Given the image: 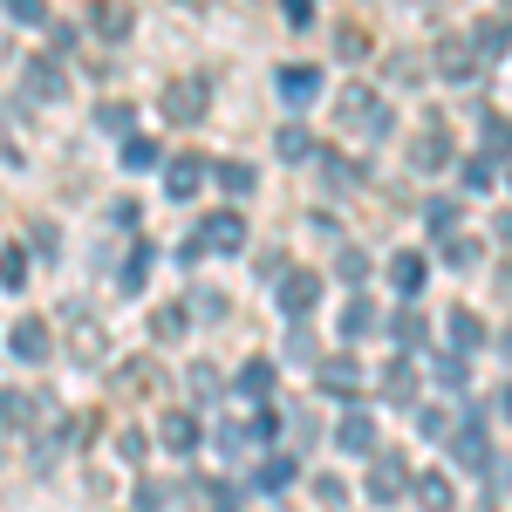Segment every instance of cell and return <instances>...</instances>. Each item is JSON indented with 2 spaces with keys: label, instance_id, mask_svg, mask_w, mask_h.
Wrapping results in <instances>:
<instances>
[{
  "label": "cell",
  "instance_id": "cell-30",
  "mask_svg": "<svg viewBox=\"0 0 512 512\" xmlns=\"http://www.w3.org/2000/svg\"><path fill=\"white\" fill-rule=\"evenodd\" d=\"M280 158H287V164H308V158H315V137H308L301 123H287V130H280Z\"/></svg>",
  "mask_w": 512,
  "mask_h": 512
},
{
  "label": "cell",
  "instance_id": "cell-42",
  "mask_svg": "<svg viewBox=\"0 0 512 512\" xmlns=\"http://www.w3.org/2000/svg\"><path fill=\"white\" fill-rule=\"evenodd\" d=\"M151 328H158V335H185V308H178V301H171V308H158V315H151Z\"/></svg>",
  "mask_w": 512,
  "mask_h": 512
},
{
  "label": "cell",
  "instance_id": "cell-27",
  "mask_svg": "<svg viewBox=\"0 0 512 512\" xmlns=\"http://www.w3.org/2000/svg\"><path fill=\"white\" fill-rule=\"evenodd\" d=\"M424 219H431L437 246H444V239H458V198H431V205H424Z\"/></svg>",
  "mask_w": 512,
  "mask_h": 512
},
{
  "label": "cell",
  "instance_id": "cell-51",
  "mask_svg": "<svg viewBox=\"0 0 512 512\" xmlns=\"http://www.w3.org/2000/svg\"><path fill=\"white\" fill-rule=\"evenodd\" d=\"M499 294H506V301H512V267H499Z\"/></svg>",
  "mask_w": 512,
  "mask_h": 512
},
{
  "label": "cell",
  "instance_id": "cell-37",
  "mask_svg": "<svg viewBox=\"0 0 512 512\" xmlns=\"http://www.w3.org/2000/svg\"><path fill=\"white\" fill-rule=\"evenodd\" d=\"M144 274H151V246H137V253H130V267H123V294H137Z\"/></svg>",
  "mask_w": 512,
  "mask_h": 512
},
{
  "label": "cell",
  "instance_id": "cell-50",
  "mask_svg": "<svg viewBox=\"0 0 512 512\" xmlns=\"http://www.w3.org/2000/svg\"><path fill=\"white\" fill-rule=\"evenodd\" d=\"M492 226H499V239H512V212H499V219H492Z\"/></svg>",
  "mask_w": 512,
  "mask_h": 512
},
{
  "label": "cell",
  "instance_id": "cell-34",
  "mask_svg": "<svg viewBox=\"0 0 512 512\" xmlns=\"http://www.w3.org/2000/svg\"><path fill=\"white\" fill-rule=\"evenodd\" d=\"M390 342H396V349H417V342H424V321H417L410 308H403V315L390 321Z\"/></svg>",
  "mask_w": 512,
  "mask_h": 512
},
{
  "label": "cell",
  "instance_id": "cell-11",
  "mask_svg": "<svg viewBox=\"0 0 512 512\" xmlns=\"http://www.w3.org/2000/svg\"><path fill=\"white\" fill-rule=\"evenodd\" d=\"M410 164H417V171H437V164H451V130H444V123H431V130L410 144Z\"/></svg>",
  "mask_w": 512,
  "mask_h": 512
},
{
  "label": "cell",
  "instance_id": "cell-19",
  "mask_svg": "<svg viewBox=\"0 0 512 512\" xmlns=\"http://www.w3.org/2000/svg\"><path fill=\"white\" fill-rule=\"evenodd\" d=\"M403 458H376V465H369V499H383V506H390L396 492H403Z\"/></svg>",
  "mask_w": 512,
  "mask_h": 512
},
{
  "label": "cell",
  "instance_id": "cell-41",
  "mask_svg": "<svg viewBox=\"0 0 512 512\" xmlns=\"http://www.w3.org/2000/svg\"><path fill=\"white\" fill-rule=\"evenodd\" d=\"M7 14H14V21H21V28H48V7H41V0H14V7H7Z\"/></svg>",
  "mask_w": 512,
  "mask_h": 512
},
{
  "label": "cell",
  "instance_id": "cell-5",
  "mask_svg": "<svg viewBox=\"0 0 512 512\" xmlns=\"http://www.w3.org/2000/svg\"><path fill=\"white\" fill-rule=\"evenodd\" d=\"M274 294H280V308L301 321V315L321 301V274H308V267H287V280H274Z\"/></svg>",
  "mask_w": 512,
  "mask_h": 512
},
{
  "label": "cell",
  "instance_id": "cell-39",
  "mask_svg": "<svg viewBox=\"0 0 512 512\" xmlns=\"http://www.w3.org/2000/svg\"><path fill=\"white\" fill-rule=\"evenodd\" d=\"M144 451H151L144 431H117V458H123V465H144Z\"/></svg>",
  "mask_w": 512,
  "mask_h": 512
},
{
  "label": "cell",
  "instance_id": "cell-18",
  "mask_svg": "<svg viewBox=\"0 0 512 512\" xmlns=\"http://www.w3.org/2000/svg\"><path fill=\"white\" fill-rule=\"evenodd\" d=\"M451 458H458V465H472V472H492V451H485V431H478V424H465V431L451 437Z\"/></svg>",
  "mask_w": 512,
  "mask_h": 512
},
{
  "label": "cell",
  "instance_id": "cell-22",
  "mask_svg": "<svg viewBox=\"0 0 512 512\" xmlns=\"http://www.w3.org/2000/svg\"><path fill=\"white\" fill-rule=\"evenodd\" d=\"M239 390L253 396V403H267V390H274V362H267V355H253V362L239 369Z\"/></svg>",
  "mask_w": 512,
  "mask_h": 512
},
{
  "label": "cell",
  "instance_id": "cell-20",
  "mask_svg": "<svg viewBox=\"0 0 512 512\" xmlns=\"http://www.w3.org/2000/svg\"><path fill=\"white\" fill-rule=\"evenodd\" d=\"M164 444H171V458L198 451V417L192 410H171V417H164Z\"/></svg>",
  "mask_w": 512,
  "mask_h": 512
},
{
  "label": "cell",
  "instance_id": "cell-43",
  "mask_svg": "<svg viewBox=\"0 0 512 512\" xmlns=\"http://www.w3.org/2000/svg\"><path fill=\"white\" fill-rule=\"evenodd\" d=\"M315 499H321V506H342V499H349V485H342V478H328V472H321V478H315Z\"/></svg>",
  "mask_w": 512,
  "mask_h": 512
},
{
  "label": "cell",
  "instance_id": "cell-16",
  "mask_svg": "<svg viewBox=\"0 0 512 512\" xmlns=\"http://www.w3.org/2000/svg\"><path fill=\"white\" fill-rule=\"evenodd\" d=\"M417 506L424 512H451L458 506V485H451L444 472H417Z\"/></svg>",
  "mask_w": 512,
  "mask_h": 512
},
{
  "label": "cell",
  "instance_id": "cell-2",
  "mask_svg": "<svg viewBox=\"0 0 512 512\" xmlns=\"http://www.w3.org/2000/svg\"><path fill=\"white\" fill-rule=\"evenodd\" d=\"M335 123L355 130V137H383V96H376L369 82H349V89L335 96Z\"/></svg>",
  "mask_w": 512,
  "mask_h": 512
},
{
  "label": "cell",
  "instance_id": "cell-9",
  "mask_svg": "<svg viewBox=\"0 0 512 512\" xmlns=\"http://www.w3.org/2000/svg\"><path fill=\"white\" fill-rule=\"evenodd\" d=\"M321 390H328V396H362V362H355V355L321 362Z\"/></svg>",
  "mask_w": 512,
  "mask_h": 512
},
{
  "label": "cell",
  "instance_id": "cell-45",
  "mask_svg": "<svg viewBox=\"0 0 512 512\" xmlns=\"http://www.w3.org/2000/svg\"><path fill=\"white\" fill-rule=\"evenodd\" d=\"M96 123H103V130H130V103H103Z\"/></svg>",
  "mask_w": 512,
  "mask_h": 512
},
{
  "label": "cell",
  "instance_id": "cell-17",
  "mask_svg": "<svg viewBox=\"0 0 512 512\" xmlns=\"http://www.w3.org/2000/svg\"><path fill=\"white\" fill-rule=\"evenodd\" d=\"M41 410H48V403H41L35 390H0V424H14V431H21V424H35Z\"/></svg>",
  "mask_w": 512,
  "mask_h": 512
},
{
  "label": "cell",
  "instance_id": "cell-21",
  "mask_svg": "<svg viewBox=\"0 0 512 512\" xmlns=\"http://www.w3.org/2000/svg\"><path fill=\"white\" fill-rule=\"evenodd\" d=\"M130 21H137V14H130V7H117V0H103V7L89 14V28H96V35H110V41L130 35Z\"/></svg>",
  "mask_w": 512,
  "mask_h": 512
},
{
  "label": "cell",
  "instance_id": "cell-26",
  "mask_svg": "<svg viewBox=\"0 0 512 512\" xmlns=\"http://www.w3.org/2000/svg\"><path fill=\"white\" fill-rule=\"evenodd\" d=\"M321 178H328V185H335V192H355V185H362V164L335 158V151H321Z\"/></svg>",
  "mask_w": 512,
  "mask_h": 512
},
{
  "label": "cell",
  "instance_id": "cell-3",
  "mask_svg": "<svg viewBox=\"0 0 512 512\" xmlns=\"http://www.w3.org/2000/svg\"><path fill=\"white\" fill-rule=\"evenodd\" d=\"M62 328H69V355L76 362H103V321L89 315V301H69L62 308Z\"/></svg>",
  "mask_w": 512,
  "mask_h": 512
},
{
  "label": "cell",
  "instance_id": "cell-1",
  "mask_svg": "<svg viewBox=\"0 0 512 512\" xmlns=\"http://www.w3.org/2000/svg\"><path fill=\"white\" fill-rule=\"evenodd\" d=\"M239 246H246V219H239V212H212V219H198V233L178 246V260L198 267L205 253H239Z\"/></svg>",
  "mask_w": 512,
  "mask_h": 512
},
{
  "label": "cell",
  "instance_id": "cell-25",
  "mask_svg": "<svg viewBox=\"0 0 512 512\" xmlns=\"http://www.w3.org/2000/svg\"><path fill=\"white\" fill-rule=\"evenodd\" d=\"M294 472H301L294 458H260V472H253V485H260V492H287V485H294Z\"/></svg>",
  "mask_w": 512,
  "mask_h": 512
},
{
  "label": "cell",
  "instance_id": "cell-12",
  "mask_svg": "<svg viewBox=\"0 0 512 512\" xmlns=\"http://www.w3.org/2000/svg\"><path fill=\"white\" fill-rule=\"evenodd\" d=\"M205 171H212V164L192 158V151H185V158H171V171H164V192H171V198H192L198 185H205Z\"/></svg>",
  "mask_w": 512,
  "mask_h": 512
},
{
  "label": "cell",
  "instance_id": "cell-49",
  "mask_svg": "<svg viewBox=\"0 0 512 512\" xmlns=\"http://www.w3.org/2000/svg\"><path fill=\"white\" fill-rule=\"evenodd\" d=\"M437 376H444V390H465V362L451 355V362H437Z\"/></svg>",
  "mask_w": 512,
  "mask_h": 512
},
{
  "label": "cell",
  "instance_id": "cell-40",
  "mask_svg": "<svg viewBox=\"0 0 512 512\" xmlns=\"http://www.w3.org/2000/svg\"><path fill=\"white\" fill-rule=\"evenodd\" d=\"M171 506V492H164L158 478H144V485H137V512H164Z\"/></svg>",
  "mask_w": 512,
  "mask_h": 512
},
{
  "label": "cell",
  "instance_id": "cell-33",
  "mask_svg": "<svg viewBox=\"0 0 512 512\" xmlns=\"http://www.w3.org/2000/svg\"><path fill=\"white\" fill-rule=\"evenodd\" d=\"M212 178H219V185H226V192H233V198H246V192H253V185H260V178H253L246 164H212Z\"/></svg>",
  "mask_w": 512,
  "mask_h": 512
},
{
  "label": "cell",
  "instance_id": "cell-38",
  "mask_svg": "<svg viewBox=\"0 0 512 512\" xmlns=\"http://www.w3.org/2000/svg\"><path fill=\"white\" fill-rule=\"evenodd\" d=\"M335 267H342V280H362V274H369V253H362V246H342Z\"/></svg>",
  "mask_w": 512,
  "mask_h": 512
},
{
  "label": "cell",
  "instance_id": "cell-52",
  "mask_svg": "<svg viewBox=\"0 0 512 512\" xmlns=\"http://www.w3.org/2000/svg\"><path fill=\"white\" fill-rule=\"evenodd\" d=\"M499 349H506V362H512V328H506V335H499Z\"/></svg>",
  "mask_w": 512,
  "mask_h": 512
},
{
  "label": "cell",
  "instance_id": "cell-32",
  "mask_svg": "<svg viewBox=\"0 0 512 512\" xmlns=\"http://www.w3.org/2000/svg\"><path fill=\"white\" fill-rule=\"evenodd\" d=\"M0 287H7V294L28 287V253H21V246H0Z\"/></svg>",
  "mask_w": 512,
  "mask_h": 512
},
{
  "label": "cell",
  "instance_id": "cell-47",
  "mask_svg": "<svg viewBox=\"0 0 512 512\" xmlns=\"http://www.w3.org/2000/svg\"><path fill=\"white\" fill-rule=\"evenodd\" d=\"M465 185H472V192H485V185H492V158H472V164H465Z\"/></svg>",
  "mask_w": 512,
  "mask_h": 512
},
{
  "label": "cell",
  "instance_id": "cell-31",
  "mask_svg": "<svg viewBox=\"0 0 512 512\" xmlns=\"http://www.w3.org/2000/svg\"><path fill=\"white\" fill-rule=\"evenodd\" d=\"M369 328H376V301H362V294H355L349 308H342V335L355 342V335H369Z\"/></svg>",
  "mask_w": 512,
  "mask_h": 512
},
{
  "label": "cell",
  "instance_id": "cell-48",
  "mask_svg": "<svg viewBox=\"0 0 512 512\" xmlns=\"http://www.w3.org/2000/svg\"><path fill=\"white\" fill-rule=\"evenodd\" d=\"M287 355H294V362H315V335H308V328H294V342H287Z\"/></svg>",
  "mask_w": 512,
  "mask_h": 512
},
{
  "label": "cell",
  "instance_id": "cell-28",
  "mask_svg": "<svg viewBox=\"0 0 512 512\" xmlns=\"http://www.w3.org/2000/svg\"><path fill=\"white\" fill-rule=\"evenodd\" d=\"M62 89H69V76L55 62H28V96H62Z\"/></svg>",
  "mask_w": 512,
  "mask_h": 512
},
{
  "label": "cell",
  "instance_id": "cell-54",
  "mask_svg": "<svg viewBox=\"0 0 512 512\" xmlns=\"http://www.w3.org/2000/svg\"><path fill=\"white\" fill-rule=\"evenodd\" d=\"M219 512H233V506H219Z\"/></svg>",
  "mask_w": 512,
  "mask_h": 512
},
{
  "label": "cell",
  "instance_id": "cell-4",
  "mask_svg": "<svg viewBox=\"0 0 512 512\" xmlns=\"http://www.w3.org/2000/svg\"><path fill=\"white\" fill-rule=\"evenodd\" d=\"M205 96H212V82H205V76H171V82H164V117H171V123H198V117H205Z\"/></svg>",
  "mask_w": 512,
  "mask_h": 512
},
{
  "label": "cell",
  "instance_id": "cell-44",
  "mask_svg": "<svg viewBox=\"0 0 512 512\" xmlns=\"http://www.w3.org/2000/svg\"><path fill=\"white\" fill-rule=\"evenodd\" d=\"M192 390L198 396H219V369H212V362H192Z\"/></svg>",
  "mask_w": 512,
  "mask_h": 512
},
{
  "label": "cell",
  "instance_id": "cell-53",
  "mask_svg": "<svg viewBox=\"0 0 512 512\" xmlns=\"http://www.w3.org/2000/svg\"><path fill=\"white\" fill-rule=\"evenodd\" d=\"M506 417H512V390H506Z\"/></svg>",
  "mask_w": 512,
  "mask_h": 512
},
{
  "label": "cell",
  "instance_id": "cell-13",
  "mask_svg": "<svg viewBox=\"0 0 512 512\" xmlns=\"http://www.w3.org/2000/svg\"><path fill=\"white\" fill-rule=\"evenodd\" d=\"M280 96H287V103H315V96H321V69H315V62L280 69Z\"/></svg>",
  "mask_w": 512,
  "mask_h": 512
},
{
  "label": "cell",
  "instance_id": "cell-14",
  "mask_svg": "<svg viewBox=\"0 0 512 512\" xmlns=\"http://www.w3.org/2000/svg\"><path fill=\"white\" fill-rule=\"evenodd\" d=\"M390 287L403 301H417L424 294V253H390Z\"/></svg>",
  "mask_w": 512,
  "mask_h": 512
},
{
  "label": "cell",
  "instance_id": "cell-8",
  "mask_svg": "<svg viewBox=\"0 0 512 512\" xmlns=\"http://www.w3.org/2000/svg\"><path fill=\"white\" fill-rule=\"evenodd\" d=\"M117 390L123 396H151V390H164V369L151 362V355H137V362H123V369H117Z\"/></svg>",
  "mask_w": 512,
  "mask_h": 512
},
{
  "label": "cell",
  "instance_id": "cell-24",
  "mask_svg": "<svg viewBox=\"0 0 512 512\" xmlns=\"http://www.w3.org/2000/svg\"><path fill=\"white\" fill-rule=\"evenodd\" d=\"M383 396H390V403H410V396H417V369H410L403 355H396L390 369H383Z\"/></svg>",
  "mask_w": 512,
  "mask_h": 512
},
{
  "label": "cell",
  "instance_id": "cell-35",
  "mask_svg": "<svg viewBox=\"0 0 512 512\" xmlns=\"http://www.w3.org/2000/svg\"><path fill=\"white\" fill-rule=\"evenodd\" d=\"M512 151V123L506 117H485V158H506Z\"/></svg>",
  "mask_w": 512,
  "mask_h": 512
},
{
  "label": "cell",
  "instance_id": "cell-7",
  "mask_svg": "<svg viewBox=\"0 0 512 512\" xmlns=\"http://www.w3.org/2000/svg\"><path fill=\"white\" fill-rule=\"evenodd\" d=\"M7 342H14V355H21V362H48V349H55V342H48V321H14V328H7Z\"/></svg>",
  "mask_w": 512,
  "mask_h": 512
},
{
  "label": "cell",
  "instance_id": "cell-15",
  "mask_svg": "<svg viewBox=\"0 0 512 512\" xmlns=\"http://www.w3.org/2000/svg\"><path fill=\"white\" fill-rule=\"evenodd\" d=\"M335 444L369 458V451H376V417H369V410H349V417H342V431H335Z\"/></svg>",
  "mask_w": 512,
  "mask_h": 512
},
{
  "label": "cell",
  "instance_id": "cell-36",
  "mask_svg": "<svg viewBox=\"0 0 512 512\" xmlns=\"http://www.w3.org/2000/svg\"><path fill=\"white\" fill-rule=\"evenodd\" d=\"M123 164H130V171H151V164H158V144H151V137H130V144H123Z\"/></svg>",
  "mask_w": 512,
  "mask_h": 512
},
{
  "label": "cell",
  "instance_id": "cell-29",
  "mask_svg": "<svg viewBox=\"0 0 512 512\" xmlns=\"http://www.w3.org/2000/svg\"><path fill=\"white\" fill-rule=\"evenodd\" d=\"M478 260H485V246H478V239H465V233H458V239H444V267H458V274H472Z\"/></svg>",
  "mask_w": 512,
  "mask_h": 512
},
{
  "label": "cell",
  "instance_id": "cell-23",
  "mask_svg": "<svg viewBox=\"0 0 512 512\" xmlns=\"http://www.w3.org/2000/svg\"><path fill=\"white\" fill-rule=\"evenodd\" d=\"M478 342H485V321H478L472 308H458V315H451V349H458V355H472Z\"/></svg>",
  "mask_w": 512,
  "mask_h": 512
},
{
  "label": "cell",
  "instance_id": "cell-46",
  "mask_svg": "<svg viewBox=\"0 0 512 512\" xmlns=\"http://www.w3.org/2000/svg\"><path fill=\"white\" fill-rule=\"evenodd\" d=\"M287 28H315V0H287Z\"/></svg>",
  "mask_w": 512,
  "mask_h": 512
},
{
  "label": "cell",
  "instance_id": "cell-10",
  "mask_svg": "<svg viewBox=\"0 0 512 512\" xmlns=\"http://www.w3.org/2000/svg\"><path fill=\"white\" fill-rule=\"evenodd\" d=\"M472 48L485 55V62H499V55L512 48V21H506V14H485V21L472 28Z\"/></svg>",
  "mask_w": 512,
  "mask_h": 512
},
{
  "label": "cell",
  "instance_id": "cell-6",
  "mask_svg": "<svg viewBox=\"0 0 512 512\" xmlns=\"http://www.w3.org/2000/svg\"><path fill=\"white\" fill-rule=\"evenodd\" d=\"M472 69H478V62H472V41H465V35L437 41V76H444V82H472Z\"/></svg>",
  "mask_w": 512,
  "mask_h": 512
}]
</instances>
